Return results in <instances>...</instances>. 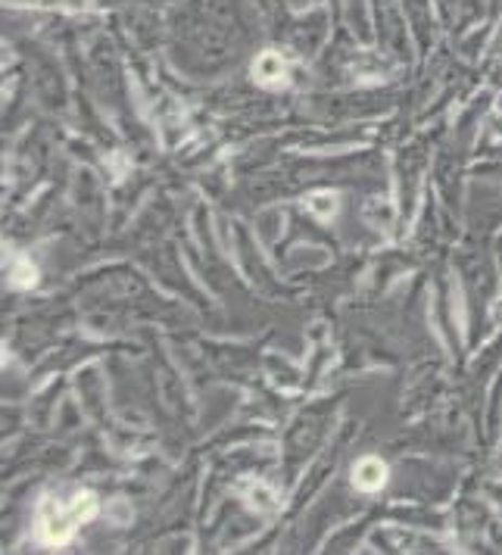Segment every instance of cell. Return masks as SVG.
<instances>
[{
	"label": "cell",
	"mask_w": 502,
	"mask_h": 555,
	"mask_svg": "<svg viewBox=\"0 0 502 555\" xmlns=\"http://www.w3.org/2000/svg\"><path fill=\"white\" fill-rule=\"evenodd\" d=\"M253 76L262 88H281V85H287V63L281 60V53L266 51L256 60Z\"/></svg>",
	"instance_id": "cell-3"
},
{
	"label": "cell",
	"mask_w": 502,
	"mask_h": 555,
	"mask_svg": "<svg viewBox=\"0 0 502 555\" xmlns=\"http://www.w3.org/2000/svg\"><path fill=\"white\" fill-rule=\"evenodd\" d=\"M306 209L316 216V219H334V212H337V197L331 194V191H316L312 197H306Z\"/></svg>",
	"instance_id": "cell-4"
},
{
	"label": "cell",
	"mask_w": 502,
	"mask_h": 555,
	"mask_svg": "<svg viewBox=\"0 0 502 555\" xmlns=\"http://www.w3.org/2000/svg\"><path fill=\"white\" fill-rule=\"evenodd\" d=\"M35 281H38L35 266L28 262L26 256H13V259H10V284H13V287H31Z\"/></svg>",
	"instance_id": "cell-5"
},
{
	"label": "cell",
	"mask_w": 502,
	"mask_h": 555,
	"mask_svg": "<svg viewBox=\"0 0 502 555\" xmlns=\"http://www.w3.org/2000/svg\"><path fill=\"white\" fill-rule=\"evenodd\" d=\"M352 483L362 493H375V490H381L387 483V465L381 459H375V455L359 459L356 468H352Z\"/></svg>",
	"instance_id": "cell-2"
},
{
	"label": "cell",
	"mask_w": 502,
	"mask_h": 555,
	"mask_svg": "<svg viewBox=\"0 0 502 555\" xmlns=\"http://www.w3.org/2000/svg\"><path fill=\"white\" fill-rule=\"evenodd\" d=\"M98 515V496L88 490H73L69 496H44L38 505V537L48 546H66L76 530Z\"/></svg>",
	"instance_id": "cell-1"
},
{
	"label": "cell",
	"mask_w": 502,
	"mask_h": 555,
	"mask_svg": "<svg viewBox=\"0 0 502 555\" xmlns=\"http://www.w3.org/2000/svg\"><path fill=\"white\" fill-rule=\"evenodd\" d=\"M247 503L256 508V512H275V493L269 490V487H262V483H256L250 487V500Z\"/></svg>",
	"instance_id": "cell-6"
}]
</instances>
